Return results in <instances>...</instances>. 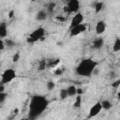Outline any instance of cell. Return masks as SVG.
<instances>
[{
    "mask_svg": "<svg viewBox=\"0 0 120 120\" xmlns=\"http://www.w3.org/2000/svg\"><path fill=\"white\" fill-rule=\"evenodd\" d=\"M48 106H49V100L44 96L42 95L32 96L28 106L27 118L29 120H36L44 112V111H46Z\"/></svg>",
    "mask_w": 120,
    "mask_h": 120,
    "instance_id": "cell-1",
    "label": "cell"
},
{
    "mask_svg": "<svg viewBox=\"0 0 120 120\" xmlns=\"http://www.w3.org/2000/svg\"><path fill=\"white\" fill-rule=\"evenodd\" d=\"M60 62V59L59 58H56V59H49L47 60V68H54L56 67Z\"/></svg>",
    "mask_w": 120,
    "mask_h": 120,
    "instance_id": "cell-16",
    "label": "cell"
},
{
    "mask_svg": "<svg viewBox=\"0 0 120 120\" xmlns=\"http://www.w3.org/2000/svg\"><path fill=\"white\" fill-rule=\"evenodd\" d=\"M47 68V59H41L38 61V69L39 71H43L45 70V68Z\"/></svg>",
    "mask_w": 120,
    "mask_h": 120,
    "instance_id": "cell-17",
    "label": "cell"
},
{
    "mask_svg": "<svg viewBox=\"0 0 120 120\" xmlns=\"http://www.w3.org/2000/svg\"><path fill=\"white\" fill-rule=\"evenodd\" d=\"M106 30V22L103 20H99L98 21L96 26H95V31L97 35H101L105 32Z\"/></svg>",
    "mask_w": 120,
    "mask_h": 120,
    "instance_id": "cell-9",
    "label": "cell"
},
{
    "mask_svg": "<svg viewBox=\"0 0 120 120\" xmlns=\"http://www.w3.org/2000/svg\"><path fill=\"white\" fill-rule=\"evenodd\" d=\"M47 17H48V13L46 12V10L41 9V10H39V11L37 13V15H36V20H37V21H39V22H42V21H45V20L47 19Z\"/></svg>",
    "mask_w": 120,
    "mask_h": 120,
    "instance_id": "cell-12",
    "label": "cell"
},
{
    "mask_svg": "<svg viewBox=\"0 0 120 120\" xmlns=\"http://www.w3.org/2000/svg\"><path fill=\"white\" fill-rule=\"evenodd\" d=\"M59 97L62 100H65L68 98V92H67V88H62L59 92Z\"/></svg>",
    "mask_w": 120,
    "mask_h": 120,
    "instance_id": "cell-22",
    "label": "cell"
},
{
    "mask_svg": "<svg viewBox=\"0 0 120 120\" xmlns=\"http://www.w3.org/2000/svg\"><path fill=\"white\" fill-rule=\"evenodd\" d=\"M20 60V52H15L14 54H13V56H12V62H14V63H17L18 61Z\"/></svg>",
    "mask_w": 120,
    "mask_h": 120,
    "instance_id": "cell-25",
    "label": "cell"
},
{
    "mask_svg": "<svg viewBox=\"0 0 120 120\" xmlns=\"http://www.w3.org/2000/svg\"><path fill=\"white\" fill-rule=\"evenodd\" d=\"M83 20H84V16L82 15V13H81L80 11L76 14L73 15V17L71 18V21H70V26H69V29L73 28L74 26L76 25H79L81 23L83 22Z\"/></svg>",
    "mask_w": 120,
    "mask_h": 120,
    "instance_id": "cell-8",
    "label": "cell"
},
{
    "mask_svg": "<svg viewBox=\"0 0 120 120\" xmlns=\"http://www.w3.org/2000/svg\"><path fill=\"white\" fill-rule=\"evenodd\" d=\"M55 20H57V21L60 22H65V21L67 20V18L60 15V16H56V17H55Z\"/></svg>",
    "mask_w": 120,
    "mask_h": 120,
    "instance_id": "cell-27",
    "label": "cell"
},
{
    "mask_svg": "<svg viewBox=\"0 0 120 120\" xmlns=\"http://www.w3.org/2000/svg\"><path fill=\"white\" fill-rule=\"evenodd\" d=\"M63 10L66 14H76L80 10V1L79 0H69L67 5L64 6Z\"/></svg>",
    "mask_w": 120,
    "mask_h": 120,
    "instance_id": "cell-5",
    "label": "cell"
},
{
    "mask_svg": "<svg viewBox=\"0 0 120 120\" xmlns=\"http://www.w3.org/2000/svg\"><path fill=\"white\" fill-rule=\"evenodd\" d=\"M56 7V3L55 2H50L47 6V8H46V12L47 13H50L52 14L53 11H54V8Z\"/></svg>",
    "mask_w": 120,
    "mask_h": 120,
    "instance_id": "cell-19",
    "label": "cell"
},
{
    "mask_svg": "<svg viewBox=\"0 0 120 120\" xmlns=\"http://www.w3.org/2000/svg\"><path fill=\"white\" fill-rule=\"evenodd\" d=\"M112 51L114 52H118L120 51V38H116L114 42H113V45H112Z\"/></svg>",
    "mask_w": 120,
    "mask_h": 120,
    "instance_id": "cell-18",
    "label": "cell"
},
{
    "mask_svg": "<svg viewBox=\"0 0 120 120\" xmlns=\"http://www.w3.org/2000/svg\"><path fill=\"white\" fill-rule=\"evenodd\" d=\"M83 93V89L82 88H77V95H81Z\"/></svg>",
    "mask_w": 120,
    "mask_h": 120,
    "instance_id": "cell-31",
    "label": "cell"
},
{
    "mask_svg": "<svg viewBox=\"0 0 120 120\" xmlns=\"http://www.w3.org/2000/svg\"><path fill=\"white\" fill-rule=\"evenodd\" d=\"M44 36H45V29H44V27L39 26V27L36 28L35 30H33L28 35V37L26 38V42L28 44L36 43V42L43 39L44 38Z\"/></svg>",
    "mask_w": 120,
    "mask_h": 120,
    "instance_id": "cell-3",
    "label": "cell"
},
{
    "mask_svg": "<svg viewBox=\"0 0 120 120\" xmlns=\"http://www.w3.org/2000/svg\"><path fill=\"white\" fill-rule=\"evenodd\" d=\"M0 92H5V85L0 83Z\"/></svg>",
    "mask_w": 120,
    "mask_h": 120,
    "instance_id": "cell-32",
    "label": "cell"
},
{
    "mask_svg": "<svg viewBox=\"0 0 120 120\" xmlns=\"http://www.w3.org/2000/svg\"><path fill=\"white\" fill-rule=\"evenodd\" d=\"M1 66H2V65H1V62H0V68H1Z\"/></svg>",
    "mask_w": 120,
    "mask_h": 120,
    "instance_id": "cell-34",
    "label": "cell"
},
{
    "mask_svg": "<svg viewBox=\"0 0 120 120\" xmlns=\"http://www.w3.org/2000/svg\"><path fill=\"white\" fill-rule=\"evenodd\" d=\"M104 46V39L102 38H97L93 43H92V47L95 49V50H99L101 49L102 47Z\"/></svg>",
    "mask_w": 120,
    "mask_h": 120,
    "instance_id": "cell-10",
    "label": "cell"
},
{
    "mask_svg": "<svg viewBox=\"0 0 120 120\" xmlns=\"http://www.w3.org/2000/svg\"><path fill=\"white\" fill-rule=\"evenodd\" d=\"M17 77V73L15 71V69L9 68H7L3 71V73L1 74V81H0V83L3 84V85H6L9 82H11L14 79H16Z\"/></svg>",
    "mask_w": 120,
    "mask_h": 120,
    "instance_id": "cell-4",
    "label": "cell"
},
{
    "mask_svg": "<svg viewBox=\"0 0 120 120\" xmlns=\"http://www.w3.org/2000/svg\"><path fill=\"white\" fill-rule=\"evenodd\" d=\"M119 85H120V80H119V79L115 80V81L112 83V87L114 88V89H117V88L119 87Z\"/></svg>",
    "mask_w": 120,
    "mask_h": 120,
    "instance_id": "cell-26",
    "label": "cell"
},
{
    "mask_svg": "<svg viewBox=\"0 0 120 120\" xmlns=\"http://www.w3.org/2000/svg\"><path fill=\"white\" fill-rule=\"evenodd\" d=\"M87 30V25L85 23H81L79 25L74 26L73 28L69 29V37L73 38V37H77L79 35H81L82 33H84Z\"/></svg>",
    "mask_w": 120,
    "mask_h": 120,
    "instance_id": "cell-6",
    "label": "cell"
},
{
    "mask_svg": "<svg viewBox=\"0 0 120 120\" xmlns=\"http://www.w3.org/2000/svg\"><path fill=\"white\" fill-rule=\"evenodd\" d=\"M7 98H8V94L6 92H0V104L4 103Z\"/></svg>",
    "mask_w": 120,
    "mask_h": 120,
    "instance_id": "cell-24",
    "label": "cell"
},
{
    "mask_svg": "<svg viewBox=\"0 0 120 120\" xmlns=\"http://www.w3.org/2000/svg\"><path fill=\"white\" fill-rule=\"evenodd\" d=\"M101 103V107H102V110H105V111H109L112 107V104L110 100L108 99H104L102 101H100Z\"/></svg>",
    "mask_w": 120,
    "mask_h": 120,
    "instance_id": "cell-14",
    "label": "cell"
},
{
    "mask_svg": "<svg viewBox=\"0 0 120 120\" xmlns=\"http://www.w3.org/2000/svg\"><path fill=\"white\" fill-rule=\"evenodd\" d=\"M5 47H6V45H5V41H4L3 39L0 38V51H3V50L5 49Z\"/></svg>",
    "mask_w": 120,
    "mask_h": 120,
    "instance_id": "cell-28",
    "label": "cell"
},
{
    "mask_svg": "<svg viewBox=\"0 0 120 120\" xmlns=\"http://www.w3.org/2000/svg\"><path fill=\"white\" fill-rule=\"evenodd\" d=\"M98 66V62L92 58L82 59L75 68V72L82 77H90L93 74V71Z\"/></svg>",
    "mask_w": 120,
    "mask_h": 120,
    "instance_id": "cell-2",
    "label": "cell"
},
{
    "mask_svg": "<svg viewBox=\"0 0 120 120\" xmlns=\"http://www.w3.org/2000/svg\"><path fill=\"white\" fill-rule=\"evenodd\" d=\"M19 120H29L27 117H24V118H21V119H19Z\"/></svg>",
    "mask_w": 120,
    "mask_h": 120,
    "instance_id": "cell-33",
    "label": "cell"
},
{
    "mask_svg": "<svg viewBox=\"0 0 120 120\" xmlns=\"http://www.w3.org/2000/svg\"><path fill=\"white\" fill-rule=\"evenodd\" d=\"M46 87H47V89H48L49 91H52V90H53L54 87H55V82H54L52 80H49V81L46 82Z\"/></svg>",
    "mask_w": 120,
    "mask_h": 120,
    "instance_id": "cell-21",
    "label": "cell"
},
{
    "mask_svg": "<svg viewBox=\"0 0 120 120\" xmlns=\"http://www.w3.org/2000/svg\"><path fill=\"white\" fill-rule=\"evenodd\" d=\"M8 37V25L5 22H0V38H4Z\"/></svg>",
    "mask_w": 120,
    "mask_h": 120,
    "instance_id": "cell-11",
    "label": "cell"
},
{
    "mask_svg": "<svg viewBox=\"0 0 120 120\" xmlns=\"http://www.w3.org/2000/svg\"><path fill=\"white\" fill-rule=\"evenodd\" d=\"M14 13H15V11H14L13 9H11V10L8 12V18H9V19H12L13 16H14Z\"/></svg>",
    "mask_w": 120,
    "mask_h": 120,
    "instance_id": "cell-30",
    "label": "cell"
},
{
    "mask_svg": "<svg viewBox=\"0 0 120 120\" xmlns=\"http://www.w3.org/2000/svg\"><path fill=\"white\" fill-rule=\"evenodd\" d=\"M103 6H104V3L103 2H101V1H97V2H95L94 3V8H95V13L96 14H98V13H99L101 10H102V8H103Z\"/></svg>",
    "mask_w": 120,
    "mask_h": 120,
    "instance_id": "cell-15",
    "label": "cell"
},
{
    "mask_svg": "<svg viewBox=\"0 0 120 120\" xmlns=\"http://www.w3.org/2000/svg\"><path fill=\"white\" fill-rule=\"evenodd\" d=\"M82 105V96L81 95H77L75 98V101L73 103V107L74 108H80Z\"/></svg>",
    "mask_w": 120,
    "mask_h": 120,
    "instance_id": "cell-20",
    "label": "cell"
},
{
    "mask_svg": "<svg viewBox=\"0 0 120 120\" xmlns=\"http://www.w3.org/2000/svg\"><path fill=\"white\" fill-rule=\"evenodd\" d=\"M68 97H76L77 96V87L74 85H69L67 88Z\"/></svg>",
    "mask_w": 120,
    "mask_h": 120,
    "instance_id": "cell-13",
    "label": "cell"
},
{
    "mask_svg": "<svg viewBox=\"0 0 120 120\" xmlns=\"http://www.w3.org/2000/svg\"><path fill=\"white\" fill-rule=\"evenodd\" d=\"M5 45L8 46V47H9V48H12V47L16 46V42H15L14 40L10 39V38H7V39L5 40Z\"/></svg>",
    "mask_w": 120,
    "mask_h": 120,
    "instance_id": "cell-23",
    "label": "cell"
},
{
    "mask_svg": "<svg viewBox=\"0 0 120 120\" xmlns=\"http://www.w3.org/2000/svg\"><path fill=\"white\" fill-rule=\"evenodd\" d=\"M101 111H102V107H101V103H100V101L95 103V104L90 108V110H89V112H88L87 119H89V118H93V117L97 116Z\"/></svg>",
    "mask_w": 120,
    "mask_h": 120,
    "instance_id": "cell-7",
    "label": "cell"
},
{
    "mask_svg": "<svg viewBox=\"0 0 120 120\" xmlns=\"http://www.w3.org/2000/svg\"><path fill=\"white\" fill-rule=\"evenodd\" d=\"M63 71H64V69H63V68H58L54 71V74H55V75H60V74H62V73H63Z\"/></svg>",
    "mask_w": 120,
    "mask_h": 120,
    "instance_id": "cell-29",
    "label": "cell"
}]
</instances>
